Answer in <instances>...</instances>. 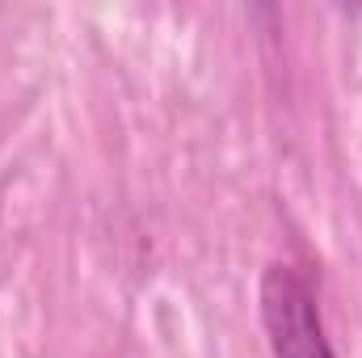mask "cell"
<instances>
[{"mask_svg":"<svg viewBox=\"0 0 362 358\" xmlns=\"http://www.w3.org/2000/svg\"><path fill=\"white\" fill-rule=\"evenodd\" d=\"M262 329L274 358H341L329 342L312 278L291 262H270L262 274Z\"/></svg>","mask_w":362,"mask_h":358,"instance_id":"6da1fadb","label":"cell"}]
</instances>
